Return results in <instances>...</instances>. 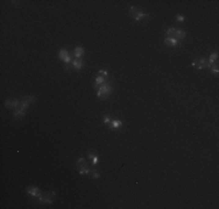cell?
Returning <instances> with one entry per match:
<instances>
[{"instance_id":"2","label":"cell","mask_w":219,"mask_h":209,"mask_svg":"<svg viewBox=\"0 0 219 209\" xmlns=\"http://www.w3.org/2000/svg\"><path fill=\"white\" fill-rule=\"evenodd\" d=\"M113 92V81L107 78V80L98 87V91H97V97L100 100H105L107 99Z\"/></svg>"},{"instance_id":"18","label":"cell","mask_w":219,"mask_h":209,"mask_svg":"<svg viewBox=\"0 0 219 209\" xmlns=\"http://www.w3.org/2000/svg\"><path fill=\"white\" fill-rule=\"evenodd\" d=\"M218 62V52L216 51V52H213V54H211L210 55V57H209V63L207 64H214V63H217Z\"/></svg>"},{"instance_id":"14","label":"cell","mask_w":219,"mask_h":209,"mask_svg":"<svg viewBox=\"0 0 219 209\" xmlns=\"http://www.w3.org/2000/svg\"><path fill=\"white\" fill-rule=\"evenodd\" d=\"M72 66H74L75 70H82V69L84 68V62L82 61L81 58H76L72 62Z\"/></svg>"},{"instance_id":"1","label":"cell","mask_w":219,"mask_h":209,"mask_svg":"<svg viewBox=\"0 0 219 209\" xmlns=\"http://www.w3.org/2000/svg\"><path fill=\"white\" fill-rule=\"evenodd\" d=\"M34 101H35V97L34 95H27L25 98H22L21 102H20V106L14 112V117L15 119H21L26 114V111L29 107V104H33Z\"/></svg>"},{"instance_id":"4","label":"cell","mask_w":219,"mask_h":209,"mask_svg":"<svg viewBox=\"0 0 219 209\" xmlns=\"http://www.w3.org/2000/svg\"><path fill=\"white\" fill-rule=\"evenodd\" d=\"M187 36L185 31L181 28H175V27H170L168 29H166V37H174L176 40H178L180 42L183 41Z\"/></svg>"},{"instance_id":"21","label":"cell","mask_w":219,"mask_h":209,"mask_svg":"<svg viewBox=\"0 0 219 209\" xmlns=\"http://www.w3.org/2000/svg\"><path fill=\"white\" fill-rule=\"evenodd\" d=\"M97 76H103V77H108V73H107L105 70H100L97 72Z\"/></svg>"},{"instance_id":"13","label":"cell","mask_w":219,"mask_h":209,"mask_svg":"<svg viewBox=\"0 0 219 209\" xmlns=\"http://www.w3.org/2000/svg\"><path fill=\"white\" fill-rule=\"evenodd\" d=\"M20 102L21 101H19V100H7L6 102H5V106H6L7 108H18L20 106Z\"/></svg>"},{"instance_id":"17","label":"cell","mask_w":219,"mask_h":209,"mask_svg":"<svg viewBox=\"0 0 219 209\" xmlns=\"http://www.w3.org/2000/svg\"><path fill=\"white\" fill-rule=\"evenodd\" d=\"M84 55V49H83V47H76L75 50H74V56H75L76 58H82Z\"/></svg>"},{"instance_id":"6","label":"cell","mask_w":219,"mask_h":209,"mask_svg":"<svg viewBox=\"0 0 219 209\" xmlns=\"http://www.w3.org/2000/svg\"><path fill=\"white\" fill-rule=\"evenodd\" d=\"M58 56H60V59H61L63 63L67 64V65H65V69L69 70V65H68V64L72 63V55L70 54L69 51H67L65 49H61L60 52H58Z\"/></svg>"},{"instance_id":"15","label":"cell","mask_w":219,"mask_h":209,"mask_svg":"<svg viewBox=\"0 0 219 209\" xmlns=\"http://www.w3.org/2000/svg\"><path fill=\"white\" fill-rule=\"evenodd\" d=\"M108 127L110 128H112V129H119L122 127V122L120 121V120H111V122L108 124Z\"/></svg>"},{"instance_id":"10","label":"cell","mask_w":219,"mask_h":209,"mask_svg":"<svg viewBox=\"0 0 219 209\" xmlns=\"http://www.w3.org/2000/svg\"><path fill=\"white\" fill-rule=\"evenodd\" d=\"M88 158L91 160V163H92V165H97L98 164V154H94V150H89L88 151Z\"/></svg>"},{"instance_id":"7","label":"cell","mask_w":219,"mask_h":209,"mask_svg":"<svg viewBox=\"0 0 219 209\" xmlns=\"http://www.w3.org/2000/svg\"><path fill=\"white\" fill-rule=\"evenodd\" d=\"M55 197H56L55 192H49V193H46V194L42 193L38 197V201L41 203H44V204H51L55 200Z\"/></svg>"},{"instance_id":"9","label":"cell","mask_w":219,"mask_h":209,"mask_svg":"<svg viewBox=\"0 0 219 209\" xmlns=\"http://www.w3.org/2000/svg\"><path fill=\"white\" fill-rule=\"evenodd\" d=\"M27 193H28L31 197H36V199H38L40 195L42 194V192L40 191L38 187H35V186H31V187H28V188H27Z\"/></svg>"},{"instance_id":"8","label":"cell","mask_w":219,"mask_h":209,"mask_svg":"<svg viewBox=\"0 0 219 209\" xmlns=\"http://www.w3.org/2000/svg\"><path fill=\"white\" fill-rule=\"evenodd\" d=\"M207 65V62L205 58H203V57H200L198 59H196V61L192 62V66L196 69H198V70H203V69H205Z\"/></svg>"},{"instance_id":"20","label":"cell","mask_w":219,"mask_h":209,"mask_svg":"<svg viewBox=\"0 0 219 209\" xmlns=\"http://www.w3.org/2000/svg\"><path fill=\"white\" fill-rule=\"evenodd\" d=\"M91 175H92V178L93 179H98L100 177V174L97 172L96 170H92V171H91Z\"/></svg>"},{"instance_id":"22","label":"cell","mask_w":219,"mask_h":209,"mask_svg":"<svg viewBox=\"0 0 219 209\" xmlns=\"http://www.w3.org/2000/svg\"><path fill=\"white\" fill-rule=\"evenodd\" d=\"M185 20V16H183V15H177L176 16V21H178V22H183Z\"/></svg>"},{"instance_id":"5","label":"cell","mask_w":219,"mask_h":209,"mask_svg":"<svg viewBox=\"0 0 219 209\" xmlns=\"http://www.w3.org/2000/svg\"><path fill=\"white\" fill-rule=\"evenodd\" d=\"M130 15H131L132 18L134 19L135 21H140V20H142V19H148L149 18V14H147V13H144L142 9H140L138 7H134L132 6L130 8Z\"/></svg>"},{"instance_id":"3","label":"cell","mask_w":219,"mask_h":209,"mask_svg":"<svg viewBox=\"0 0 219 209\" xmlns=\"http://www.w3.org/2000/svg\"><path fill=\"white\" fill-rule=\"evenodd\" d=\"M76 167H77L79 174H82V175H88L92 171L90 165H89L88 160L85 159L84 157H79L78 159L76 160Z\"/></svg>"},{"instance_id":"11","label":"cell","mask_w":219,"mask_h":209,"mask_svg":"<svg viewBox=\"0 0 219 209\" xmlns=\"http://www.w3.org/2000/svg\"><path fill=\"white\" fill-rule=\"evenodd\" d=\"M108 77H103V76H96V80H94V84H93V87L94 88H97L98 90V87L100 85H103L105 81L107 80Z\"/></svg>"},{"instance_id":"12","label":"cell","mask_w":219,"mask_h":209,"mask_svg":"<svg viewBox=\"0 0 219 209\" xmlns=\"http://www.w3.org/2000/svg\"><path fill=\"white\" fill-rule=\"evenodd\" d=\"M164 43L169 47H178L180 45V41L176 40L174 37H166L164 38Z\"/></svg>"},{"instance_id":"16","label":"cell","mask_w":219,"mask_h":209,"mask_svg":"<svg viewBox=\"0 0 219 209\" xmlns=\"http://www.w3.org/2000/svg\"><path fill=\"white\" fill-rule=\"evenodd\" d=\"M206 68H209V70H210V72H212L214 76H218L219 73V69H218V62L217 63H214V64H207Z\"/></svg>"},{"instance_id":"19","label":"cell","mask_w":219,"mask_h":209,"mask_svg":"<svg viewBox=\"0 0 219 209\" xmlns=\"http://www.w3.org/2000/svg\"><path fill=\"white\" fill-rule=\"evenodd\" d=\"M111 120H112V119L108 116V115H104V124H105V126H108L110 122H111Z\"/></svg>"}]
</instances>
